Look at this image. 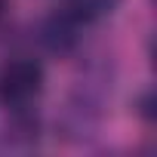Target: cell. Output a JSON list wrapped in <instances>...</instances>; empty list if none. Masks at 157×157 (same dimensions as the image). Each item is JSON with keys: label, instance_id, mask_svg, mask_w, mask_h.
<instances>
[{"label": "cell", "instance_id": "6da1fadb", "mask_svg": "<svg viewBox=\"0 0 157 157\" xmlns=\"http://www.w3.org/2000/svg\"><path fill=\"white\" fill-rule=\"evenodd\" d=\"M43 86V68L31 59H19L10 62L0 74V96L10 105H25L31 102Z\"/></svg>", "mask_w": 157, "mask_h": 157}, {"label": "cell", "instance_id": "7a4b0ae2", "mask_svg": "<svg viewBox=\"0 0 157 157\" xmlns=\"http://www.w3.org/2000/svg\"><path fill=\"white\" fill-rule=\"evenodd\" d=\"M114 3H117V0H68V16H71L74 22H80V19H96V16L108 13Z\"/></svg>", "mask_w": 157, "mask_h": 157}, {"label": "cell", "instance_id": "3957f363", "mask_svg": "<svg viewBox=\"0 0 157 157\" xmlns=\"http://www.w3.org/2000/svg\"><path fill=\"white\" fill-rule=\"evenodd\" d=\"M0 13H3V0H0Z\"/></svg>", "mask_w": 157, "mask_h": 157}]
</instances>
